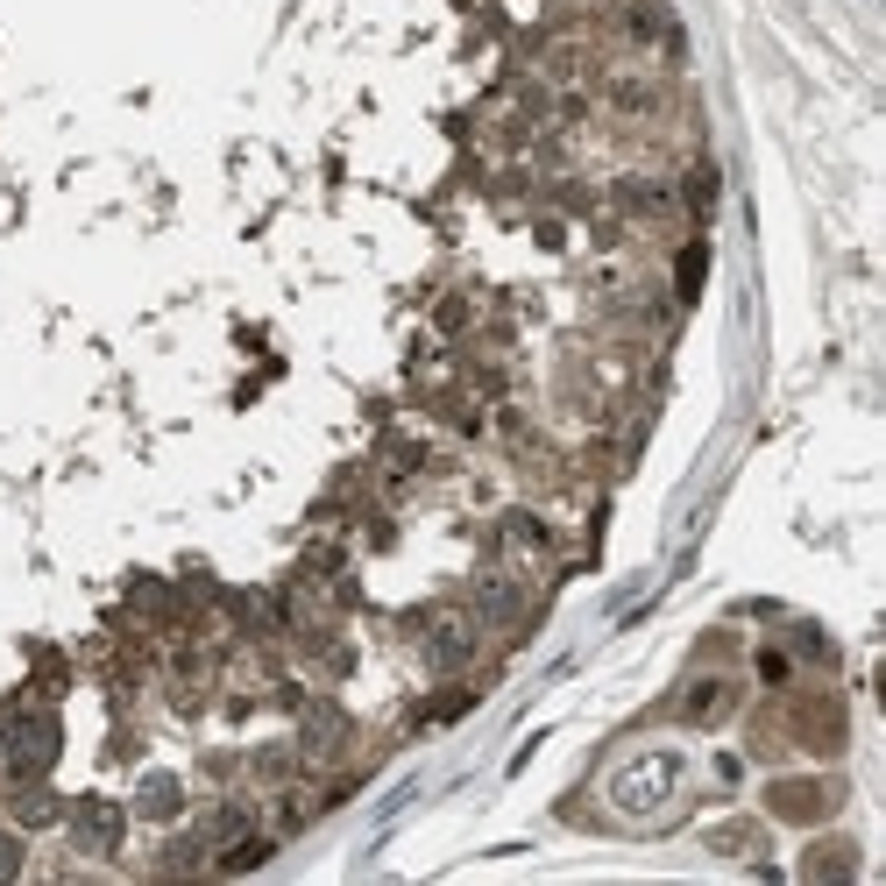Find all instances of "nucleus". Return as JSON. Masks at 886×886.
Masks as SVG:
<instances>
[{"instance_id":"nucleus-1","label":"nucleus","mask_w":886,"mask_h":886,"mask_svg":"<svg viewBox=\"0 0 886 886\" xmlns=\"http://www.w3.org/2000/svg\"><path fill=\"white\" fill-rule=\"evenodd\" d=\"M71 837L86 844V851H114V837H121V816L107 809V801H78V809H71Z\"/></svg>"},{"instance_id":"nucleus-2","label":"nucleus","mask_w":886,"mask_h":886,"mask_svg":"<svg viewBox=\"0 0 886 886\" xmlns=\"http://www.w3.org/2000/svg\"><path fill=\"white\" fill-rule=\"evenodd\" d=\"M702 263H709V249H702V241H688V249H681V298H695V284H702Z\"/></svg>"}]
</instances>
